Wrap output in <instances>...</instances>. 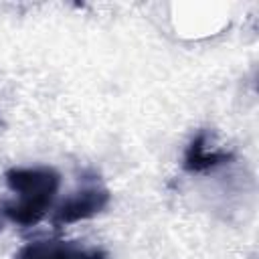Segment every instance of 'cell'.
Returning a JSON list of instances; mask_svg holds the SVG:
<instances>
[{
    "instance_id": "obj_1",
    "label": "cell",
    "mask_w": 259,
    "mask_h": 259,
    "mask_svg": "<svg viewBox=\"0 0 259 259\" xmlns=\"http://www.w3.org/2000/svg\"><path fill=\"white\" fill-rule=\"evenodd\" d=\"M4 180L12 198L2 204L0 212L8 223L18 227L38 225L53 208L61 188V174L51 166L10 168Z\"/></svg>"
},
{
    "instance_id": "obj_2",
    "label": "cell",
    "mask_w": 259,
    "mask_h": 259,
    "mask_svg": "<svg viewBox=\"0 0 259 259\" xmlns=\"http://www.w3.org/2000/svg\"><path fill=\"white\" fill-rule=\"evenodd\" d=\"M111 202V192L107 186H103L99 180H87L83 186H79L75 192H71L55 210H53V225L65 227L79 221H87L97 217L107 208Z\"/></svg>"
},
{
    "instance_id": "obj_3",
    "label": "cell",
    "mask_w": 259,
    "mask_h": 259,
    "mask_svg": "<svg viewBox=\"0 0 259 259\" xmlns=\"http://www.w3.org/2000/svg\"><path fill=\"white\" fill-rule=\"evenodd\" d=\"M14 259H107L99 247H85L77 241L65 239H36L22 245Z\"/></svg>"
},
{
    "instance_id": "obj_4",
    "label": "cell",
    "mask_w": 259,
    "mask_h": 259,
    "mask_svg": "<svg viewBox=\"0 0 259 259\" xmlns=\"http://www.w3.org/2000/svg\"><path fill=\"white\" fill-rule=\"evenodd\" d=\"M235 160L233 152L208 148V134L198 132L186 146L182 156V168L188 174H204L210 170H217L225 164H231Z\"/></svg>"
}]
</instances>
